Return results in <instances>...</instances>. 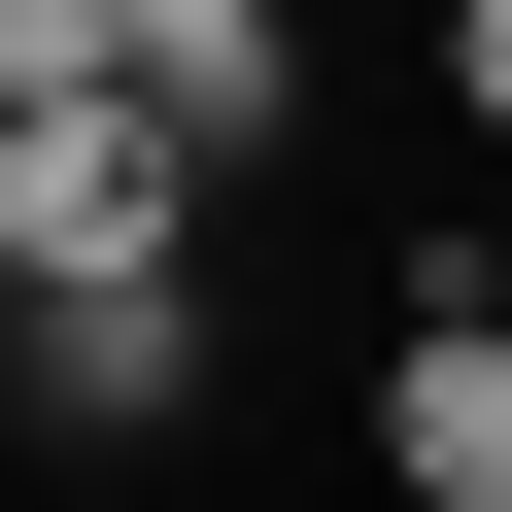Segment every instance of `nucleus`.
Instances as JSON below:
<instances>
[{"instance_id":"nucleus-3","label":"nucleus","mask_w":512,"mask_h":512,"mask_svg":"<svg viewBox=\"0 0 512 512\" xmlns=\"http://www.w3.org/2000/svg\"><path fill=\"white\" fill-rule=\"evenodd\" d=\"M205 410V274H69L35 308V444H171Z\"/></svg>"},{"instance_id":"nucleus-5","label":"nucleus","mask_w":512,"mask_h":512,"mask_svg":"<svg viewBox=\"0 0 512 512\" xmlns=\"http://www.w3.org/2000/svg\"><path fill=\"white\" fill-rule=\"evenodd\" d=\"M103 35H137V0H0V137H35V103H103Z\"/></svg>"},{"instance_id":"nucleus-4","label":"nucleus","mask_w":512,"mask_h":512,"mask_svg":"<svg viewBox=\"0 0 512 512\" xmlns=\"http://www.w3.org/2000/svg\"><path fill=\"white\" fill-rule=\"evenodd\" d=\"M376 478H410V512H512V308H478V274L376 342Z\"/></svg>"},{"instance_id":"nucleus-2","label":"nucleus","mask_w":512,"mask_h":512,"mask_svg":"<svg viewBox=\"0 0 512 512\" xmlns=\"http://www.w3.org/2000/svg\"><path fill=\"white\" fill-rule=\"evenodd\" d=\"M103 103H137V137H205V171H274V137H308V35H274V0H137Z\"/></svg>"},{"instance_id":"nucleus-7","label":"nucleus","mask_w":512,"mask_h":512,"mask_svg":"<svg viewBox=\"0 0 512 512\" xmlns=\"http://www.w3.org/2000/svg\"><path fill=\"white\" fill-rule=\"evenodd\" d=\"M0 444H35V308H0Z\"/></svg>"},{"instance_id":"nucleus-6","label":"nucleus","mask_w":512,"mask_h":512,"mask_svg":"<svg viewBox=\"0 0 512 512\" xmlns=\"http://www.w3.org/2000/svg\"><path fill=\"white\" fill-rule=\"evenodd\" d=\"M444 137H512V0H444Z\"/></svg>"},{"instance_id":"nucleus-1","label":"nucleus","mask_w":512,"mask_h":512,"mask_svg":"<svg viewBox=\"0 0 512 512\" xmlns=\"http://www.w3.org/2000/svg\"><path fill=\"white\" fill-rule=\"evenodd\" d=\"M205 137H137V103H35L0 137V308H69V274H205Z\"/></svg>"}]
</instances>
